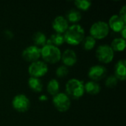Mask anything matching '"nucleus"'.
I'll use <instances>...</instances> for the list:
<instances>
[{"instance_id": "obj_1", "label": "nucleus", "mask_w": 126, "mask_h": 126, "mask_svg": "<svg viewBox=\"0 0 126 126\" xmlns=\"http://www.w3.org/2000/svg\"><path fill=\"white\" fill-rule=\"evenodd\" d=\"M85 36L83 28L79 24H74L69 27L65 32L64 41L70 45H78L81 43Z\"/></svg>"}, {"instance_id": "obj_2", "label": "nucleus", "mask_w": 126, "mask_h": 126, "mask_svg": "<svg viewBox=\"0 0 126 126\" xmlns=\"http://www.w3.org/2000/svg\"><path fill=\"white\" fill-rule=\"evenodd\" d=\"M41 56L46 62L49 63H55L61 60V52L57 47L45 44L41 49Z\"/></svg>"}, {"instance_id": "obj_3", "label": "nucleus", "mask_w": 126, "mask_h": 126, "mask_svg": "<svg viewBox=\"0 0 126 126\" xmlns=\"http://www.w3.org/2000/svg\"><path fill=\"white\" fill-rule=\"evenodd\" d=\"M66 91L71 97L78 99L84 94V84L78 79H71L66 84Z\"/></svg>"}, {"instance_id": "obj_4", "label": "nucleus", "mask_w": 126, "mask_h": 126, "mask_svg": "<svg viewBox=\"0 0 126 126\" xmlns=\"http://www.w3.org/2000/svg\"><path fill=\"white\" fill-rule=\"evenodd\" d=\"M109 32V27L105 21H97L94 23L90 28L91 36L94 39H103Z\"/></svg>"}, {"instance_id": "obj_5", "label": "nucleus", "mask_w": 126, "mask_h": 126, "mask_svg": "<svg viewBox=\"0 0 126 126\" xmlns=\"http://www.w3.org/2000/svg\"><path fill=\"white\" fill-rule=\"evenodd\" d=\"M114 51L109 45H101L96 51V56L97 59L104 63H109L112 61L114 58Z\"/></svg>"}, {"instance_id": "obj_6", "label": "nucleus", "mask_w": 126, "mask_h": 126, "mask_svg": "<svg viewBox=\"0 0 126 126\" xmlns=\"http://www.w3.org/2000/svg\"><path fill=\"white\" fill-rule=\"evenodd\" d=\"M28 72L31 77L38 78L47 73L48 66L43 61H37L30 65L28 68Z\"/></svg>"}, {"instance_id": "obj_7", "label": "nucleus", "mask_w": 126, "mask_h": 126, "mask_svg": "<svg viewBox=\"0 0 126 126\" xmlns=\"http://www.w3.org/2000/svg\"><path fill=\"white\" fill-rule=\"evenodd\" d=\"M52 101L55 107L61 112L69 110L71 106V101L69 96L64 93H58L55 95Z\"/></svg>"}, {"instance_id": "obj_8", "label": "nucleus", "mask_w": 126, "mask_h": 126, "mask_svg": "<svg viewBox=\"0 0 126 126\" xmlns=\"http://www.w3.org/2000/svg\"><path fill=\"white\" fill-rule=\"evenodd\" d=\"M13 107L18 112H26L29 110L30 102L27 97L24 94L16 95L12 102Z\"/></svg>"}, {"instance_id": "obj_9", "label": "nucleus", "mask_w": 126, "mask_h": 126, "mask_svg": "<svg viewBox=\"0 0 126 126\" xmlns=\"http://www.w3.org/2000/svg\"><path fill=\"white\" fill-rule=\"evenodd\" d=\"M41 57V49L35 46L26 48L22 52V58L28 62H35Z\"/></svg>"}, {"instance_id": "obj_10", "label": "nucleus", "mask_w": 126, "mask_h": 126, "mask_svg": "<svg viewBox=\"0 0 126 126\" xmlns=\"http://www.w3.org/2000/svg\"><path fill=\"white\" fill-rule=\"evenodd\" d=\"M106 69L100 65H96L90 68L89 71V77L93 80H100L106 75Z\"/></svg>"}, {"instance_id": "obj_11", "label": "nucleus", "mask_w": 126, "mask_h": 126, "mask_svg": "<svg viewBox=\"0 0 126 126\" xmlns=\"http://www.w3.org/2000/svg\"><path fill=\"white\" fill-rule=\"evenodd\" d=\"M53 29L59 34L65 32L69 28L67 20L63 16H57L52 22Z\"/></svg>"}, {"instance_id": "obj_12", "label": "nucleus", "mask_w": 126, "mask_h": 126, "mask_svg": "<svg viewBox=\"0 0 126 126\" xmlns=\"http://www.w3.org/2000/svg\"><path fill=\"white\" fill-rule=\"evenodd\" d=\"M109 29L111 28L114 32H121L122 30L126 27V24L121 19V18L118 15L112 16L109 21Z\"/></svg>"}, {"instance_id": "obj_13", "label": "nucleus", "mask_w": 126, "mask_h": 126, "mask_svg": "<svg viewBox=\"0 0 126 126\" xmlns=\"http://www.w3.org/2000/svg\"><path fill=\"white\" fill-rule=\"evenodd\" d=\"M61 59L63 63L66 66H74L77 62V55L73 50L66 49L63 53Z\"/></svg>"}, {"instance_id": "obj_14", "label": "nucleus", "mask_w": 126, "mask_h": 126, "mask_svg": "<svg viewBox=\"0 0 126 126\" xmlns=\"http://www.w3.org/2000/svg\"><path fill=\"white\" fill-rule=\"evenodd\" d=\"M117 80H125L126 78V61L121 60L115 66V75Z\"/></svg>"}, {"instance_id": "obj_15", "label": "nucleus", "mask_w": 126, "mask_h": 126, "mask_svg": "<svg viewBox=\"0 0 126 126\" xmlns=\"http://www.w3.org/2000/svg\"><path fill=\"white\" fill-rule=\"evenodd\" d=\"M84 89L88 94L95 95L100 92V87L97 83L94 81H89L84 85Z\"/></svg>"}, {"instance_id": "obj_16", "label": "nucleus", "mask_w": 126, "mask_h": 126, "mask_svg": "<svg viewBox=\"0 0 126 126\" xmlns=\"http://www.w3.org/2000/svg\"><path fill=\"white\" fill-rule=\"evenodd\" d=\"M28 85L30 88L35 92H40L42 91L43 85L41 83V81L36 78H30L28 80Z\"/></svg>"}, {"instance_id": "obj_17", "label": "nucleus", "mask_w": 126, "mask_h": 126, "mask_svg": "<svg viewBox=\"0 0 126 126\" xmlns=\"http://www.w3.org/2000/svg\"><path fill=\"white\" fill-rule=\"evenodd\" d=\"M64 41H65L64 37L61 34L57 33V34H53L51 35L49 39L47 41V44H49V45L57 47V46L62 45L64 43Z\"/></svg>"}, {"instance_id": "obj_18", "label": "nucleus", "mask_w": 126, "mask_h": 126, "mask_svg": "<svg viewBox=\"0 0 126 126\" xmlns=\"http://www.w3.org/2000/svg\"><path fill=\"white\" fill-rule=\"evenodd\" d=\"M126 40L121 38H117L113 40L111 43V49L113 51H117V52H122L126 48Z\"/></svg>"}, {"instance_id": "obj_19", "label": "nucleus", "mask_w": 126, "mask_h": 126, "mask_svg": "<svg viewBox=\"0 0 126 126\" xmlns=\"http://www.w3.org/2000/svg\"><path fill=\"white\" fill-rule=\"evenodd\" d=\"M32 40L34 44H35V47H44L45 44L47 43V38L44 33L41 32H35L33 35Z\"/></svg>"}, {"instance_id": "obj_20", "label": "nucleus", "mask_w": 126, "mask_h": 126, "mask_svg": "<svg viewBox=\"0 0 126 126\" xmlns=\"http://www.w3.org/2000/svg\"><path fill=\"white\" fill-rule=\"evenodd\" d=\"M59 88H60L59 83L55 79L51 80L47 84V92L52 96H55L57 94H58Z\"/></svg>"}, {"instance_id": "obj_21", "label": "nucleus", "mask_w": 126, "mask_h": 126, "mask_svg": "<svg viewBox=\"0 0 126 126\" xmlns=\"http://www.w3.org/2000/svg\"><path fill=\"white\" fill-rule=\"evenodd\" d=\"M67 19L72 22V23H76L78 22L81 19V14L78 10H71L68 12L67 15Z\"/></svg>"}, {"instance_id": "obj_22", "label": "nucleus", "mask_w": 126, "mask_h": 126, "mask_svg": "<svg viewBox=\"0 0 126 126\" xmlns=\"http://www.w3.org/2000/svg\"><path fill=\"white\" fill-rule=\"evenodd\" d=\"M83 41V48L86 50H91V49H92L94 47L95 44H96L95 39L93 37H92L91 35L84 38Z\"/></svg>"}, {"instance_id": "obj_23", "label": "nucleus", "mask_w": 126, "mask_h": 126, "mask_svg": "<svg viewBox=\"0 0 126 126\" xmlns=\"http://www.w3.org/2000/svg\"><path fill=\"white\" fill-rule=\"evenodd\" d=\"M75 4L78 8L82 10H87L91 7L92 3L91 1L86 0H78L75 1Z\"/></svg>"}, {"instance_id": "obj_24", "label": "nucleus", "mask_w": 126, "mask_h": 126, "mask_svg": "<svg viewBox=\"0 0 126 126\" xmlns=\"http://www.w3.org/2000/svg\"><path fill=\"white\" fill-rule=\"evenodd\" d=\"M117 82H118V80L117 79V78H116L114 75H111V76H109V77L106 79V86L108 88L112 89V88H114V87H115V86H117Z\"/></svg>"}, {"instance_id": "obj_25", "label": "nucleus", "mask_w": 126, "mask_h": 126, "mask_svg": "<svg viewBox=\"0 0 126 126\" xmlns=\"http://www.w3.org/2000/svg\"><path fill=\"white\" fill-rule=\"evenodd\" d=\"M69 73V70L66 66H59L56 70V75L58 78H64L66 77Z\"/></svg>"}, {"instance_id": "obj_26", "label": "nucleus", "mask_w": 126, "mask_h": 126, "mask_svg": "<svg viewBox=\"0 0 126 126\" xmlns=\"http://www.w3.org/2000/svg\"><path fill=\"white\" fill-rule=\"evenodd\" d=\"M121 19L123 21V22L126 24V6H123L122 7V9L120 10V16H119Z\"/></svg>"}, {"instance_id": "obj_27", "label": "nucleus", "mask_w": 126, "mask_h": 126, "mask_svg": "<svg viewBox=\"0 0 126 126\" xmlns=\"http://www.w3.org/2000/svg\"><path fill=\"white\" fill-rule=\"evenodd\" d=\"M4 33H5V35H6L8 38H13V33H12L10 30H6V31L4 32Z\"/></svg>"}, {"instance_id": "obj_28", "label": "nucleus", "mask_w": 126, "mask_h": 126, "mask_svg": "<svg viewBox=\"0 0 126 126\" xmlns=\"http://www.w3.org/2000/svg\"><path fill=\"white\" fill-rule=\"evenodd\" d=\"M126 27H125L122 30V31L120 32L122 33V35H123V39H126Z\"/></svg>"}, {"instance_id": "obj_29", "label": "nucleus", "mask_w": 126, "mask_h": 126, "mask_svg": "<svg viewBox=\"0 0 126 126\" xmlns=\"http://www.w3.org/2000/svg\"><path fill=\"white\" fill-rule=\"evenodd\" d=\"M39 100H40L41 101H46V100H47V97L46 95H41V96L39 97Z\"/></svg>"}]
</instances>
